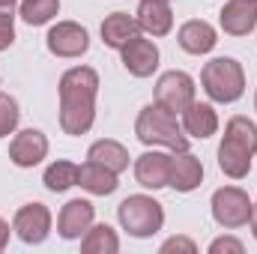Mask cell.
I'll return each mask as SVG.
<instances>
[{"label":"cell","instance_id":"cell-1","mask_svg":"<svg viewBox=\"0 0 257 254\" xmlns=\"http://www.w3.org/2000/svg\"><path fill=\"white\" fill-rule=\"evenodd\" d=\"M99 75L90 66H75L60 78V129L66 135H87L96 120Z\"/></svg>","mask_w":257,"mask_h":254},{"label":"cell","instance_id":"cell-2","mask_svg":"<svg viewBox=\"0 0 257 254\" xmlns=\"http://www.w3.org/2000/svg\"><path fill=\"white\" fill-rule=\"evenodd\" d=\"M135 135L147 147H168L174 153L189 150V135H183V126L177 123V114H171L159 102L141 108V114L135 120Z\"/></svg>","mask_w":257,"mask_h":254},{"label":"cell","instance_id":"cell-3","mask_svg":"<svg viewBox=\"0 0 257 254\" xmlns=\"http://www.w3.org/2000/svg\"><path fill=\"white\" fill-rule=\"evenodd\" d=\"M200 84L206 90V96L212 102H221V105H230L236 102L242 93H245V72L242 63L233 60V57H215L203 66L200 72Z\"/></svg>","mask_w":257,"mask_h":254},{"label":"cell","instance_id":"cell-4","mask_svg":"<svg viewBox=\"0 0 257 254\" xmlns=\"http://www.w3.org/2000/svg\"><path fill=\"white\" fill-rule=\"evenodd\" d=\"M117 218H120V224H123V230L128 236L147 239V236H156L162 230L165 209L150 194H128L126 200L117 206Z\"/></svg>","mask_w":257,"mask_h":254},{"label":"cell","instance_id":"cell-5","mask_svg":"<svg viewBox=\"0 0 257 254\" xmlns=\"http://www.w3.org/2000/svg\"><path fill=\"white\" fill-rule=\"evenodd\" d=\"M251 212H254L251 197L236 186H224L212 194V218H215V224H221L227 230L245 227L251 221Z\"/></svg>","mask_w":257,"mask_h":254},{"label":"cell","instance_id":"cell-6","mask_svg":"<svg viewBox=\"0 0 257 254\" xmlns=\"http://www.w3.org/2000/svg\"><path fill=\"white\" fill-rule=\"evenodd\" d=\"M156 102L168 108L171 114H183L194 102V81L189 72L171 69L156 81Z\"/></svg>","mask_w":257,"mask_h":254},{"label":"cell","instance_id":"cell-7","mask_svg":"<svg viewBox=\"0 0 257 254\" xmlns=\"http://www.w3.org/2000/svg\"><path fill=\"white\" fill-rule=\"evenodd\" d=\"M12 230L27 245L45 242L48 233H51V212H48V206L45 203H24L15 212V218H12Z\"/></svg>","mask_w":257,"mask_h":254},{"label":"cell","instance_id":"cell-8","mask_svg":"<svg viewBox=\"0 0 257 254\" xmlns=\"http://www.w3.org/2000/svg\"><path fill=\"white\" fill-rule=\"evenodd\" d=\"M48 51L54 57H81L87 48H90V36L81 24L75 21H57L51 30H48Z\"/></svg>","mask_w":257,"mask_h":254},{"label":"cell","instance_id":"cell-9","mask_svg":"<svg viewBox=\"0 0 257 254\" xmlns=\"http://www.w3.org/2000/svg\"><path fill=\"white\" fill-rule=\"evenodd\" d=\"M120 54H123L126 72L135 75V78H150L159 69V48H156V42L144 39L141 33L135 39H128L126 45L120 48Z\"/></svg>","mask_w":257,"mask_h":254},{"label":"cell","instance_id":"cell-10","mask_svg":"<svg viewBox=\"0 0 257 254\" xmlns=\"http://www.w3.org/2000/svg\"><path fill=\"white\" fill-rule=\"evenodd\" d=\"M93 218H96V206L90 200H84V197H75L57 215V233L63 239H81L93 227Z\"/></svg>","mask_w":257,"mask_h":254},{"label":"cell","instance_id":"cell-11","mask_svg":"<svg viewBox=\"0 0 257 254\" xmlns=\"http://www.w3.org/2000/svg\"><path fill=\"white\" fill-rule=\"evenodd\" d=\"M48 156V138L39 129H24L9 144V159L18 168H33Z\"/></svg>","mask_w":257,"mask_h":254},{"label":"cell","instance_id":"cell-12","mask_svg":"<svg viewBox=\"0 0 257 254\" xmlns=\"http://www.w3.org/2000/svg\"><path fill=\"white\" fill-rule=\"evenodd\" d=\"M218 24L227 36H248L257 27V0H227L218 12Z\"/></svg>","mask_w":257,"mask_h":254},{"label":"cell","instance_id":"cell-13","mask_svg":"<svg viewBox=\"0 0 257 254\" xmlns=\"http://www.w3.org/2000/svg\"><path fill=\"white\" fill-rule=\"evenodd\" d=\"M171 159H174V156L159 153V150L138 156V162H135V180H138L144 189H153V191L165 189L168 180H171Z\"/></svg>","mask_w":257,"mask_h":254},{"label":"cell","instance_id":"cell-14","mask_svg":"<svg viewBox=\"0 0 257 254\" xmlns=\"http://www.w3.org/2000/svg\"><path fill=\"white\" fill-rule=\"evenodd\" d=\"M177 42H180V48L183 51H189V54H209L212 48H215V27L209 24V21H203V18H192V21H186L183 27H180V33H177Z\"/></svg>","mask_w":257,"mask_h":254},{"label":"cell","instance_id":"cell-15","mask_svg":"<svg viewBox=\"0 0 257 254\" xmlns=\"http://www.w3.org/2000/svg\"><path fill=\"white\" fill-rule=\"evenodd\" d=\"M200 180H203V165H200L197 156H192L186 150V153H177L171 159V180H168L171 189L189 194V191H194L200 186Z\"/></svg>","mask_w":257,"mask_h":254},{"label":"cell","instance_id":"cell-16","mask_svg":"<svg viewBox=\"0 0 257 254\" xmlns=\"http://www.w3.org/2000/svg\"><path fill=\"white\" fill-rule=\"evenodd\" d=\"M135 18H138L141 30L150 36H168L174 27V12H171L168 0H141Z\"/></svg>","mask_w":257,"mask_h":254},{"label":"cell","instance_id":"cell-17","mask_svg":"<svg viewBox=\"0 0 257 254\" xmlns=\"http://www.w3.org/2000/svg\"><path fill=\"white\" fill-rule=\"evenodd\" d=\"M78 186L84 191H90V194L105 197V194H114L120 183H117V174H114V171H108L105 165L87 159V165L78 168Z\"/></svg>","mask_w":257,"mask_h":254},{"label":"cell","instance_id":"cell-18","mask_svg":"<svg viewBox=\"0 0 257 254\" xmlns=\"http://www.w3.org/2000/svg\"><path fill=\"white\" fill-rule=\"evenodd\" d=\"M183 129H186V135L200 138V141L212 138L218 132V114H215V108L206 105V102H192L183 111Z\"/></svg>","mask_w":257,"mask_h":254},{"label":"cell","instance_id":"cell-19","mask_svg":"<svg viewBox=\"0 0 257 254\" xmlns=\"http://www.w3.org/2000/svg\"><path fill=\"white\" fill-rule=\"evenodd\" d=\"M141 33V24H138V18H132L128 12H114V15H108L105 21H102V42L108 45V48H123L128 39H135Z\"/></svg>","mask_w":257,"mask_h":254},{"label":"cell","instance_id":"cell-20","mask_svg":"<svg viewBox=\"0 0 257 254\" xmlns=\"http://www.w3.org/2000/svg\"><path fill=\"white\" fill-rule=\"evenodd\" d=\"M218 168H221L230 180H242V177H248V171H251V153H248L245 147H239L236 141L224 138L221 147H218Z\"/></svg>","mask_w":257,"mask_h":254},{"label":"cell","instance_id":"cell-21","mask_svg":"<svg viewBox=\"0 0 257 254\" xmlns=\"http://www.w3.org/2000/svg\"><path fill=\"white\" fill-rule=\"evenodd\" d=\"M87 159L105 165V168L114 171V174H123V171L128 168V150L120 144V141H111V138L96 141V144L87 150Z\"/></svg>","mask_w":257,"mask_h":254},{"label":"cell","instance_id":"cell-22","mask_svg":"<svg viewBox=\"0 0 257 254\" xmlns=\"http://www.w3.org/2000/svg\"><path fill=\"white\" fill-rule=\"evenodd\" d=\"M81 251L84 254H117L120 251V239L108 224H93L84 239H81Z\"/></svg>","mask_w":257,"mask_h":254},{"label":"cell","instance_id":"cell-23","mask_svg":"<svg viewBox=\"0 0 257 254\" xmlns=\"http://www.w3.org/2000/svg\"><path fill=\"white\" fill-rule=\"evenodd\" d=\"M42 183H45L48 191H66V189H72V186H78V165L75 162H66V159L48 165Z\"/></svg>","mask_w":257,"mask_h":254},{"label":"cell","instance_id":"cell-24","mask_svg":"<svg viewBox=\"0 0 257 254\" xmlns=\"http://www.w3.org/2000/svg\"><path fill=\"white\" fill-rule=\"evenodd\" d=\"M57 12H60V0H21V18L30 27L48 24Z\"/></svg>","mask_w":257,"mask_h":254},{"label":"cell","instance_id":"cell-25","mask_svg":"<svg viewBox=\"0 0 257 254\" xmlns=\"http://www.w3.org/2000/svg\"><path fill=\"white\" fill-rule=\"evenodd\" d=\"M224 138L236 141L239 147H245L251 156L257 153V126L248 117H230L227 126H224Z\"/></svg>","mask_w":257,"mask_h":254},{"label":"cell","instance_id":"cell-26","mask_svg":"<svg viewBox=\"0 0 257 254\" xmlns=\"http://www.w3.org/2000/svg\"><path fill=\"white\" fill-rule=\"evenodd\" d=\"M18 117H21L18 102H15L12 96L0 93V138H6V135H12V132H15V126H18Z\"/></svg>","mask_w":257,"mask_h":254},{"label":"cell","instance_id":"cell-27","mask_svg":"<svg viewBox=\"0 0 257 254\" xmlns=\"http://www.w3.org/2000/svg\"><path fill=\"white\" fill-rule=\"evenodd\" d=\"M15 42V27H12V12L0 9V51H6Z\"/></svg>","mask_w":257,"mask_h":254},{"label":"cell","instance_id":"cell-28","mask_svg":"<svg viewBox=\"0 0 257 254\" xmlns=\"http://www.w3.org/2000/svg\"><path fill=\"white\" fill-rule=\"evenodd\" d=\"M221 251L242 254V251H245V245H242L239 239H233V236H221V239H215V242L209 245V254H221Z\"/></svg>","mask_w":257,"mask_h":254},{"label":"cell","instance_id":"cell-29","mask_svg":"<svg viewBox=\"0 0 257 254\" xmlns=\"http://www.w3.org/2000/svg\"><path fill=\"white\" fill-rule=\"evenodd\" d=\"M171 251H189V254H194V251H197V245H194L192 239H186V236H174V239H168V242L162 245V254H171Z\"/></svg>","mask_w":257,"mask_h":254},{"label":"cell","instance_id":"cell-30","mask_svg":"<svg viewBox=\"0 0 257 254\" xmlns=\"http://www.w3.org/2000/svg\"><path fill=\"white\" fill-rule=\"evenodd\" d=\"M6 242H9V224L0 218V251L6 248Z\"/></svg>","mask_w":257,"mask_h":254},{"label":"cell","instance_id":"cell-31","mask_svg":"<svg viewBox=\"0 0 257 254\" xmlns=\"http://www.w3.org/2000/svg\"><path fill=\"white\" fill-rule=\"evenodd\" d=\"M248 224H251V233H254V239H257V203H254V212H251V221Z\"/></svg>","mask_w":257,"mask_h":254},{"label":"cell","instance_id":"cell-32","mask_svg":"<svg viewBox=\"0 0 257 254\" xmlns=\"http://www.w3.org/2000/svg\"><path fill=\"white\" fill-rule=\"evenodd\" d=\"M12 6H15V0H0V9H6V12H12Z\"/></svg>","mask_w":257,"mask_h":254},{"label":"cell","instance_id":"cell-33","mask_svg":"<svg viewBox=\"0 0 257 254\" xmlns=\"http://www.w3.org/2000/svg\"><path fill=\"white\" fill-rule=\"evenodd\" d=\"M254 105H257V99H254Z\"/></svg>","mask_w":257,"mask_h":254}]
</instances>
